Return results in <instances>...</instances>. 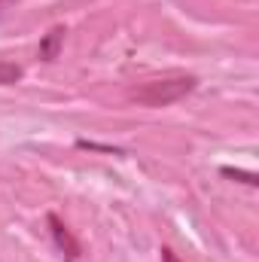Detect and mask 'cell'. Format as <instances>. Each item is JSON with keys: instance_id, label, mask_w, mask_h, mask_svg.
<instances>
[{"instance_id": "1", "label": "cell", "mask_w": 259, "mask_h": 262, "mask_svg": "<svg viewBox=\"0 0 259 262\" xmlns=\"http://www.w3.org/2000/svg\"><path fill=\"white\" fill-rule=\"evenodd\" d=\"M195 89L192 76H174V79H153L146 85H140L134 92V98L146 107H168L174 101H180L183 95H189Z\"/></svg>"}, {"instance_id": "5", "label": "cell", "mask_w": 259, "mask_h": 262, "mask_svg": "<svg viewBox=\"0 0 259 262\" xmlns=\"http://www.w3.org/2000/svg\"><path fill=\"white\" fill-rule=\"evenodd\" d=\"M162 262H177V256L171 250H162Z\"/></svg>"}, {"instance_id": "3", "label": "cell", "mask_w": 259, "mask_h": 262, "mask_svg": "<svg viewBox=\"0 0 259 262\" xmlns=\"http://www.w3.org/2000/svg\"><path fill=\"white\" fill-rule=\"evenodd\" d=\"M21 67L12 64V61H0V85H12V82H18L21 79Z\"/></svg>"}, {"instance_id": "4", "label": "cell", "mask_w": 259, "mask_h": 262, "mask_svg": "<svg viewBox=\"0 0 259 262\" xmlns=\"http://www.w3.org/2000/svg\"><path fill=\"white\" fill-rule=\"evenodd\" d=\"M64 40V28H55L49 37H46V46H43V58H52L55 55V46Z\"/></svg>"}, {"instance_id": "2", "label": "cell", "mask_w": 259, "mask_h": 262, "mask_svg": "<svg viewBox=\"0 0 259 262\" xmlns=\"http://www.w3.org/2000/svg\"><path fill=\"white\" fill-rule=\"evenodd\" d=\"M49 226H52V232H55L58 244H61V247H67V253H70V256H76V244H73V238L67 235V229H64V226H61V223H58L55 216H49Z\"/></svg>"}, {"instance_id": "6", "label": "cell", "mask_w": 259, "mask_h": 262, "mask_svg": "<svg viewBox=\"0 0 259 262\" xmlns=\"http://www.w3.org/2000/svg\"><path fill=\"white\" fill-rule=\"evenodd\" d=\"M9 3H12V0H0V12H3V9H6Z\"/></svg>"}]
</instances>
